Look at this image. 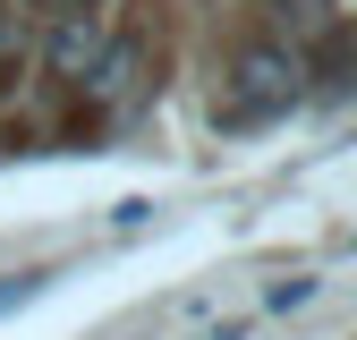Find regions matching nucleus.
I'll use <instances>...</instances> for the list:
<instances>
[{"instance_id": "7ed1b4c3", "label": "nucleus", "mask_w": 357, "mask_h": 340, "mask_svg": "<svg viewBox=\"0 0 357 340\" xmlns=\"http://www.w3.org/2000/svg\"><path fill=\"white\" fill-rule=\"evenodd\" d=\"M26 298H34V281H0V315H9V307H26Z\"/></svg>"}, {"instance_id": "20e7f679", "label": "nucleus", "mask_w": 357, "mask_h": 340, "mask_svg": "<svg viewBox=\"0 0 357 340\" xmlns=\"http://www.w3.org/2000/svg\"><path fill=\"white\" fill-rule=\"evenodd\" d=\"M0 52H17V9H0Z\"/></svg>"}, {"instance_id": "39448f33", "label": "nucleus", "mask_w": 357, "mask_h": 340, "mask_svg": "<svg viewBox=\"0 0 357 340\" xmlns=\"http://www.w3.org/2000/svg\"><path fill=\"white\" fill-rule=\"evenodd\" d=\"M26 9H52V17H68V9H85V0H26Z\"/></svg>"}, {"instance_id": "f03ea898", "label": "nucleus", "mask_w": 357, "mask_h": 340, "mask_svg": "<svg viewBox=\"0 0 357 340\" xmlns=\"http://www.w3.org/2000/svg\"><path fill=\"white\" fill-rule=\"evenodd\" d=\"M94 60H102V17H94V9H68L60 34H52V68H60V77H85Z\"/></svg>"}, {"instance_id": "f257e3e1", "label": "nucleus", "mask_w": 357, "mask_h": 340, "mask_svg": "<svg viewBox=\"0 0 357 340\" xmlns=\"http://www.w3.org/2000/svg\"><path fill=\"white\" fill-rule=\"evenodd\" d=\"M298 102V60L289 52H247L238 68H230V102H221V128H255V119H273V111H289Z\"/></svg>"}]
</instances>
